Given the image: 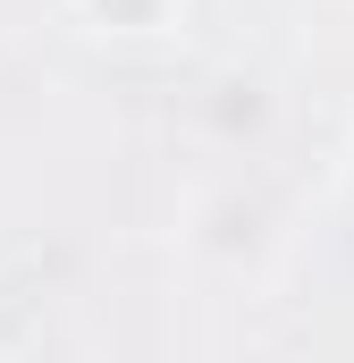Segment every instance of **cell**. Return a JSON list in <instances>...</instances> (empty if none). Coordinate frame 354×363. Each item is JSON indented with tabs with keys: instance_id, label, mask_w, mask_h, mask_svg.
Segmentation results:
<instances>
[{
	"instance_id": "cell-1",
	"label": "cell",
	"mask_w": 354,
	"mask_h": 363,
	"mask_svg": "<svg viewBox=\"0 0 354 363\" xmlns=\"http://www.w3.org/2000/svg\"><path fill=\"white\" fill-rule=\"evenodd\" d=\"M85 17H101V26H118V34H152V26H169L177 0H76Z\"/></svg>"
}]
</instances>
